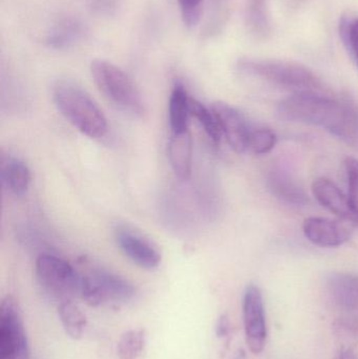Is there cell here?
Returning <instances> with one entry per match:
<instances>
[{"label": "cell", "instance_id": "1", "mask_svg": "<svg viewBox=\"0 0 358 359\" xmlns=\"http://www.w3.org/2000/svg\"><path fill=\"white\" fill-rule=\"evenodd\" d=\"M277 115L285 121L327 130L351 147H358V105L347 97L294 94L282 101Z\"/></svg>", "mask_w": 358, "mask_h": 359}, {"label": "cell", "instance_id": "2", "mask_svg": "<svg viewBox=\"0 0 358 359\" xmlns=\"http://www.w3.org/2000/svg\"><path fill=\"white\" fill-rule=\"evenodd\" d=\"M53 100L61 115L81 134L100 139L109 126L102 109L79 84L71 80H58L53 86Z\"/></svg>", "mask_w": 358, "mask_h": 359}, {"label": "cell", "instance_id": "3", "mask_svg": "<svg viewBox=\"0 0 358 359\" xmlns=\"http://www.w3.org/2000/svg\"><path fill=\"white\" fill-rule=\"evenodd\" d=\"M241 73L259 78L294 94H327L322 80L310 69L296 62L263 59H242Z\"/></svg>", "mask_w": 358, "mask_h": 359}, {"label": "cell", "instance_id": "4", "mask_svg": "<svg viewBox=\"0 0 358 359\" xmlns=\"http://www.w3.org/2000/svg\"><path fill=\"white\" fill-rule=\"evenodd\" d=\"M90 73L98 90L122 111L142 117L144 102L130 76L113 63L97 59L90 65Z\"/></svg>", "mask_w": 358, "mask_h": 359}, {"label": "cell", "instance_id": "5", "mask_svg": "<svg viewBox=\"0 0 358 359\" xmlns=\"http://www.w3.org/2000/svg\"><path fill=\"white\" fill-rule=\"evenodd\" d=\"M135 295L134 285L113 272L94 269L81 274L80 297L92 307L126 303Z\"/></svg>", "mask_w": 358, "mask_h": 359}, {"label": "cell", "instance_id": "6", "mask_svg": "<svg viewBox=\"0 0 358 359\" xmlns=\"http://www.w3.org/2000/svg\"><path fill=\"white\" fill-rule=\"evenodd\" d=\"M36 274L44 291L59 304L80 297L81 274L64 259L55 255H40L36 261Z\"/></svg>", "mask_w": 358, "mask_h": 359}, {"label": "cell", "instance_id": "7", "mask_svg": "<svg viewBox=\"0 0 358 359\" xmlns=\"http://www.w3.org/2000/svg\"><path fill=\"white\" fill-rule=\"evenodd\" d=\"M0 354L1 359H29V341L14 297H4L0 306Z\"/></svg>", "mask_w": 358, "mask_h": 359}, {"label": "cell", "instance_id": "8", "mask_svg": "<svg viewBox=\"0 0 358 359\" xmlns=\"http://www.w3.org/2000/svg\"><path fill=\"white\" fill-rule=\"evenodd\" d=\"M243 323L248 349L259 355L266 346L267 323L262 291L256 285H249L244 292Z\"/></svg>", "mask_w": 358, "mask_h": 359}, {"label": "cell", "instance_id": "9", "mask_svg": "<svg viewBox=\"0 0 358 359\" xmlns=\"http://www.w3.org/2000/svg\"><path fill=\"white\" fill-rule=\"evenodd\" d=\"M115 238L124 255L140 267L151 270L161 264V253L138 232L126 226H119L115 230Z\"/></svg>", "mask_w": 358, "mask_h": 359}, {"label": "cell", "instance_id": "10", "mask_svg": "<svg viewBox=\"0 0 358 359\" xmlns=\"http://www.w3.org/2000/svg\"><path fill=\"white\" fill-rule=\"evenodd\" d=\"M221 132L226 138L229 147L237 154L245 153L248 149L250 128L242 114L228 103L218 101L212 107Z\"/></svg>", "mask_w": 358, "mask_h": 359}, {"label": "cell", "instance_id": "11", "mask_svg": "<svg viewBox=\"0 0 358 359\" xmlns=\"http://www.w3.org/2000/svg\"><path fill=\"white\" fill-rule=\"evenodd\" d=\"M346 223L327 217H308L305 219L303 231L313 245L323 248H336L350 238L351 228Z\"/></svg>", "mask_w": 358, "mask_h": 359}, {"label": "cell", "instance_id": "12", "mask_svg": "<svg viewBox=\"0 0 358 359\" xmlns=\"http://www.w3.org/2000/svg\"><path fill=\"white\" fill-rule=\"evenodd\" d=\"M312 192L317 202L338 219L351 225L358 226V219L351 208L348 196L331 180L317 179L313 182Z\"/></svg>", "mask_w": 358, "mask_h": 359}, {"label": "cell", "instance_id": "13", "mask_svg": "<svg viewBox=\"0 0 358 359\" xmlns=\"http://www.w3.org/2000/svg\"><path fill=\"white\" fill-rule=\"evenodd\" d=\"M326 290L332 303L345 311H358V276L332 272L326 278Z\"/></svg>", "mask_w": 358, "mask_h": 359}, {"label": "cell", "instance_id": "14", "mask_svg": "<svg viewBox=\"0 0 358 359\" xmlns=\"http://www.w3.org/2000/svg\"><path fill=\"white\" fill-rule=\"evenodd\" d=\"M267 183L273 196L286 204L304 206L308 202L302 186L283 168L275 166L271 168L267 177Z\"/></svg>", "mask_w": 358, "mask_h": 359}, {"label": "cell", "instance_id": "15", "mask_svg": "<svg viewBox=\"0 0 358 359\" xmlns=\"http://www.w3.org/2000/svg\"><path fill=\"white\" fill-rule=\"evenodd\" d=\"M168 157L172 170L179 179L187 180L191 177L193 140L189 130L172 134L168 145Z\"/></svg>", "mask_w": 358, "mask_h": 359}, {"label": "cell", "instance_id": "16", "mask_svg": "<svg viewBox=\"0 0 358 359\" xmlns=\"http://www.w3.org/2000/svg\"><path fill=\"white\" fill-rule=\"evenodd\" d=\"M170 126L172 134L189 130V116H191V97L186 88L181 83H176L172 88L170 99Z\"/></svg>", "mask_w": 358, "mask_h": 359}, {"label": "cell", "instance_id": "17", "mask_svg": "<svg viewBox=\"0 0 358 359\" xmlns=\"http://www.w3.org/2000/svg\"><path fill=\"white\" fill-rule=\"evenodd\" d=\"M84 27L79 20L75 18H64L59 21L48 32L46 43L55 50H64L75 46L82 39Z\"/></svg>", "mask_w": 358, "mask_h": 359}, {"label": "cell", "instance_id": "18", "mask_svg": "<svg viewBox=\"0 0 358 359\" xmlns=\"http://www.w3.org/2000/svg\"><path fill=\"white\" fill-rule=\"evenodd\" d=\"M2 183L15 196H23L31 183V172L27 164L14 158L1 163Z\"/></svg>", "mask_w": 358, "mask_h": 359}, {"label": "cell", "instance_id": "19", "mask_svg": "<svg viewBox=\"0 0 358 359\" xmlns=\"http://www.w3.org/2000/svg\"><path fill=\"white\" fill-rule=\"evenodd\" d=\"M58 316L65 333L71 339H81L88 326V320L82 310L73 301L62 302L58 306Z\"/></svg>", "mask_w": 358, "mask_h": 359}, {"label": "cell", "instance_id": "20", "mask_svg": "<svg viewBox=\"0 0 358 359\" xmlns=\"http://www.w3.org/2000/svg\"><path fill=\"white\" fill-rule=\"evenodd\" d=\"M147 343L146 331L142 328L130 329L120 337L117 343L119 359H138L142 355Z\"/></svg>", "mask_w": 358, "mask_h": 359}, {"label": "cell", "instance_id": "21", "mask_svg": "<svg viewBox=\"0 0 358 359\" xmlns=\"http://www.w3.org/2000/svg\"><path fill=\"white\" fill-rule=\"evenodd\" d=\"M191 115L193 116L198 122L203 126L204 130L212 139V142H220L223 135L214 111H209L203 103L200 102L197 99L191 98Z\"/></svg>", "mask_w": 358, "mask_h": 359}, {"label": "cell", "instance_id": "22", "mask_svg": "<svg viewBox=\"0 0 358 359\" xmlns=\"http://www.w3.org/2000/svg\"><path fill=\"white\" fill-rule=\"evenodd\" d=\"M247 19L248 25L256 35L266 37L271 29L267 0H250Z\"/></svg>", "mask_w": 358, "mask_h": 359}, {"label": "cell", "instance_id": "23", "mask_svg": "<svg viewBox=\"0 0 358 359\" xmlns=\"http://www.w3.org/2000/svg\"><path fill=\"white\" fill-rule=\"evenodd\" d=\"M277 135L268 128H256L250 130L248 149L256 155H266L275 149Z\"/></svg>", "mask_w": 358, "mask_h": 359}, {"label": "cell", "instance_id": "24", "mask_svg": "<svg viewBox=\"0 0 358 359\" xmlns=\"http://www.w3.org/2000/svg\"><path fill=\"white\" fill-rule=\"evenodd\" d=\"M340 34L345 48L358 65V18L343 16L340 23Z\"/></svg>", "mask_w": 358, "mask_h": 359}, {"label": "cell", "instance_id": "25", "mask_svg": "<svg viewBox=\"0 0 358 359\" xmlns=\"http://www.w3.org/2000/svg\"><path fill=\"white\" fill-rule=\"evenodd\" d=\"M347 183H348V198L351 208L358 219V160L348 157L345 160Z\"/></svg>", "mask_w": 358, "mask_h": 359}, {"label": "cell", "instance_id": "26", "mask_svg": "<svg viewBox=\"0 0 358 359\" xmlns=\"http://www.w3.org/2000/svg\"><path fill=\"white\" fill-rule=\"evenodd\" d=\"M204 0H179L181 14L185 25L189 29L197 27L203 12Z\"/></svg>", "mask_w": 358, "mask_h": 359}, {"label": "cell", "instance_id": "27", "mask_svg": "<svg viewBox=\"0 0 358 359\" xmlns=\"http://www.w3.org/2000/svg\"><path fill=\"white\" fill-rule=\"evenodd\" d=\"M216 333L220 339H226L230 334V322L226 316H221L216 322Z\"/></svg>", "mask_w": 358, "mask_h": 359}, {"label": "cell", "instance_id": "28", "mask_svg": "<svg viewBox=\"0 0 358 359\" xmlns=\"http://www.w3.org/2000/svg\"><path fill=\"white\" fill-rule=\"evenodd\" d=\"M336 359H358V356L354 350L351 349V348H346V349H342L338 352Z\"/></svg>", "mask_w": 358, "mask_h": 359}, {"label": "cell", "instance_id": "29", "mask_svg": "<svg viewBox=\"0 0 358 359\" xmlns=\"http://www.w3.org/2000/svg\"><path fill=\"white\" fill-rule=\"evenodd\" d=\"M237 359H243V358H242L241 356H240V358H237Z\"/></svg>", "mask_w": 358, "mask_h": 359}]
</instances>
